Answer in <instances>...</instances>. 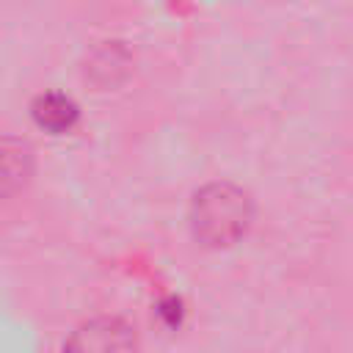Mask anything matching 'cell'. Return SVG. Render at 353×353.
<instances>
[{
  "instance_id": "obj_1",
  "label": "cell",
  "mask_w": 353,
  "mask_h": 353,
  "mask_svg": "<svg viewBox=\"0 0 353 353\" xmlns=\"http://www.w3.org/2000/svg\"><path fill=\"white\" fill-rule=\"evenodd\" d=\"M251 223V199L245 190L229 182H212L193 196L190 226L196 240L212 248L237 243Z\"/></svg>"
},
{
  "instance_id": "obj_2",
  "label": "cell",
  "mask_w": 353,
  "mask_h": 353,
  "mask_svg": "<svg viewBox=\"0 0 353 353\" xmlns=\"http://www.w3.org/2000/svg\"><path fill=\"white\" fill-rule=\"evenodd\" d=\"M138 339L121 317H94L83 323L63 345V353H135Z\"/></svg>"
},
{
  "instance_id": "obj_3",
  "label": "cell",
  "mask_w": 353,
  "mask_h": 353,
  "mask_svg": "<svg viewBox=\"0 0 353 353\" xmlns=\"http://www.w3.org/2000/svg\"><path fill=\"white\" fill-rule=\"evenodd\" d=\"M30 149L25 141L0 135V196H11L22 190V185L30 179Z\"/></svg>"
},
{
  "instance_id": "obj_4",
  "label": "cell",
  "mask_w": 353,
  "mask_h": 353,
  "mask_svg": "<svg viewBox=\"0 0 353 353\" xmlns=\"http://www.w3.org/2000/svg\"><path fill=\"white\" fill-rule=\"evenodd\" d=\"M33 119L39 127L50 130V132H66L74 127L77 121V105L69 99V97H61V94H44L36 99L33 105Z\"/></svg>"
},
{
  "instance_id": "obj_5",
  "label": "cell",
  "mask_w": 353,
  "mask_h": 353,
  "mask_svg": "<svg viewBox=\"0 0 353 353\" xmlns=\"http://www.w3.org/2000/svg\"><path fill=\"white\" fill-rule=\"evenodd\" d=\"M160 314H163V317H168V323H171V325H174V323H179V314H182V312H179V301H174V298H171L168 303H163Z\"/></svg>"
}]
</instances>
